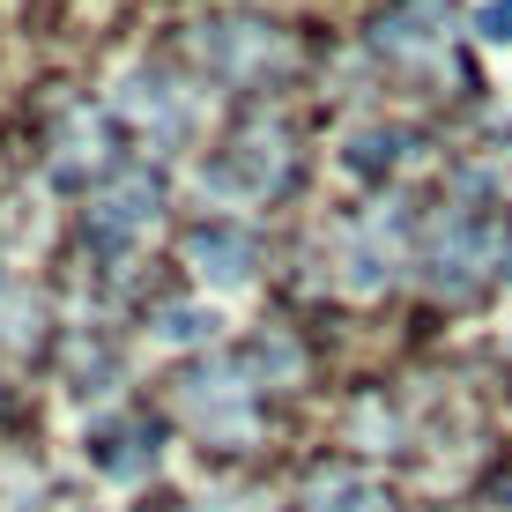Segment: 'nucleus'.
Masks as SVG:
<instances>
[{"mask_svg":"<svg viewBox=\"0 0 512 512\" xmlns=\"http://www.w3.org/2000/svg\"><path fill=\"white\" fill-rule=\"evenodd\" d=\"M498 260H505V216L461 201V208L438 216V238H431V253H423V282H431L438 297H468Z\"/></svg>","mask_w":512,"mask_h":512,"instance_id":"obj_1","label":"nucleus"},{"mask_svg":"<svg viewBox=\"0 0 512 512\" xmlns=\"http://www.w3.org/2000/svg\"><path fill=\"white\" fill-rule=\"evenodd\" d=\"M193 60L208 67L231 90H253L268 75H290V38L275 23H253V15H223V23H193Z\"/></svg>","mask_w":512,"mask_h":512,"instance_id":"obj_2","label":"nucleus"},{"mask_svg":"<svg viewBox=\"0 0 512 512\" xmlns=\"http://www.w3.org/2000/svg\"><path fill=\"white\" fill-rule=\"evenodd\" d=\"M297 156L282 127H245L238 141H223L216 156L201 164V193L208 201H268V193L290 186Z\"/></svg>","mask_w":512,"mask_h":512,"instance_id":"obj_3","label":"nucleus"},{"mask_svg":"<svg viewBox=\"0 0 512 512\" xmlns=\"http://www.w3.org/2000/svg\"><path fill=\"white\" fill-rule=\"evenodd\" d=\"M156 208H164V179L156 171H112V186L90 193V216H82V238H90V253L104 260H119V253H134V238L156 223Z\"/></svg>","mask_w":512,"mask_h":512,"instance_id":"obj_4","label":"nucleus"},{"mask_svg":"<svg viewBox=\"0 0 512 512\" xmlns=\"http://www.w3.org/2000/svg\"><path fill=\"white\" fill-rule=\"evenodd\" d=\"M372 45L386 52V60H446L453 15L438 8V0H401L394 15H379V23H372Z\"/></svg>","mask_w":512,"mask_h":512,"instance_id":"obj_5","label":"nucleus"},{"mask_svg":"<svg viewBox=\"0 0 512 512\" xmlns=\"http://www.w3.org/2000/svg\"><path fill=\"white\" fill-rule=\"evenodd\" d=\"M186 260H193V275L238 290V282L260 268V238L245 231V223H223V216H216V223H201V231L186 238Z\"/></svg>","mask_w":512,"mask_h":512,"instance_id":"obj_6","label":"nucleus"},{"mask_svg":"<svg viewBox=\"0 0 512 512\" xmlns=\"http://www.w3.org/2000/svg\"><path fill=\"white\" fill-rule=\"evenodd\" d=\"M179 401H186V416L201 423L208 438H245L253 431V394H245L231 372H193L179 386Z\"/></svg>","mask_w":512,"mask_h":512,"instance_id":"obj_7","label":"nucleus"},{"mask_svg":"<svg viewBox=\"0 0 512 512\" xmlns=\"http://www.w3.org/2000/svg\"><path fill=\"white\" fill-rule=\"evenodd\" d=\"M119 104L149 127V141H186L193 127H201V104H193L186 90H171L164 75H134L127 90H119Z\"/></svg>","mask_w":512,"mask_h":512,"instance_id":"obj_8","label":"nucleus"},{"mask_svg":"<svg viewBox=\"0 0 512 512\" xmlns=\"http://www.w3.org/2000/svg\"><path fill=\"white\" fill-rule=\"evenodd\" d=\"M82 171H112V127L97 112H67L60 149H52V179L60 186H82Z\"/></svg>","mask_w":512,"mask_h":512,"instance_id":"obj_9","label":"nucleus"},{"mask_svg":"<svg viewBox=\"0 0 512 512\" xmlns=\"http://www.w3.org/2000/svg\"><path fill=\"white\" fill-rule=\"evenodd\" d=\"M409 149H416V134H401V127H357L349 149H342V164L357 171V179H386Z\"/></svg>","mask_w":512,"mask_h":512,"instance_id":"obj_10","label":"nucleus"},{"mask_svg":"<svg viewBox=\"0 0 512 512\" xmlns=\"http://www.w3.org/2000/svg\"><path fill=\"white\" fill-rule=\"evenodd\" d=\"M312 512H394V505H386V490L364 483V475H320V483H312Z\"/></svg>","mask_w":512,"mask_h":512,"instance_id":"obj_11","label":"nucleus"},{"mask_svg":"<svg viewBox=\"0 0 512 512\" xmlns=\"http://www.w3.org/2000/svg\"><path fill=\"white\" fill-rule=\"evenodd\" d=\"M394 275V223H372V231L357 238V253H349V282H357V290H379V282Z\"/></svg>","mask_w":512,"mask_h":512,"instance_id":"obj_12","label":"nucleus"},{"mask_svg":"<svg viewBox=\"0 0 512 512\" xmlns=\"http://www.w3.org/2000/svg\"><path fill=\"white\" fill-rule=\"evenodd\" d=\"M156 334H164V342H208V334H216V312L164 305V312H156Z\"/></svg>","mask_w":512,"mask_h":512,"instance_id":"obj_13","label":"nucleus"},{"mask_svg":"<svg viewBox=\"0 0 512 512\" xmlns=\"http://www.w3.org/2000/svg\"><path fill=\"white\" fill-rule=\"evenodd\" d=\"M245 364H253V372H268V379H297V349L282 342V334H260V342L245 349Z\"/></svg>","mask_w":512,"mask_h":512,"instance_id":"obj_14","label":"nucleus"},{"mask_svg":"<svg viewBox=\"0 0 512 512\" xmlns=\"http://www.w3.org/2000/svg\"><path fill=\"white\" fill-rule=\"evenodd\" d=\"M475 30H483L490 45H512V0H483V15H475Z\"/></svg>","mask_w":512,"mask_h":512,"instance_id":"obj_15","label":"nucleus"},{"mask_svg":"<svg viewBox=\"0 0 512 512\" xmlns=\"http://www.w3.org/2000/svg\"><path fill=\"white\" fill-rule=\"evenodd\" d=\"M498 275H512V245H505V260H498Z\"/></svg>","mask_w":512,"mask_h":512,"instance_id":"obj_16","label":"nucleus"}]
</instances>
